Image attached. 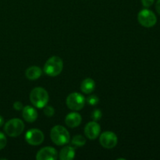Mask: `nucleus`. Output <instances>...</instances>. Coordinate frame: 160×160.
I'll use <instances>...</instances> for the list:
<instances>
[{
  "instance_id": "9b49d317",
  "label": "nucleus",
  "mask_w": 160,
  "mask_h": 160,
  "mask_svg": "<svg viewBox=\"0 0 160 160\" xmlns=\"http://www.w3.org/2000/svg\"><path fill=\"white\" fill-rule=\"evenodd\" d=\"M22 116L24 120L28 123H33L38 118V112L34 107L26 106L22 109Z\"/></svg>"
},
{
  "instance_id": "4468645a",
  "label": "nucleus",
  "mask_w": 160,
  "mask_h": 160,
  "mask_svg": "<svg viewBox=\"0 0 160 160\" xmlns=\"http://www.w3.org/2000/svg\"><path fill=\"white\" fill-rule=\"evenodd\" d=\"M58 155L61 160H71L75 157V149L73 146L67 145L62 148Z\"/></svg>"
},
{
  "instance_id": "f03ea898",
  "label": "nucleus",
  "mask_w": 160,
  "mask_h": 160,
  "mask_svg": "<svg viewBox=\"0 0 160 160\" xmlns=\"http://www.w3.org/2000/svg\"><path fill=\"white\" fill-rule=\"evenodd\" d=\"M63 69V62L59 56H52L46 61L44 66V73L50 77H56Z\"/></svg>"
},
{
  "instance_id": "a211bd4d",
  "label": "nucleus",
  "mask_w": 160,
  "mask_h": 160,
  "mask_svg": "<svg viewBox=\"0 0 160 160\" xmlns=\"http://www.w3.org/2000/svg\"><path fill=\"white\" fill-rule=\"evenodd\" d=\"M44 108H45V109H44V113H45V115L46 116V117H51L54 115L55 109H53V107H52V106H47L46 105Z\"/></svg>"
},
{
  "instance_id": "6ab92c4d",
  "label": "nucleus",
  "mask_w": 160,
  "mask_h": 160,
  "mask_svg": "<svg viewBox=\"0 0 160 160\" xmlns=\"http://www.w3.org/2000/svg\"><path fill=\"white\" fill-rule=\"evenodd\" d=\"M102 113L100 109H95L92 112V118L93 119L94 121H98L102 118Z\"/></svg>"
},
{
  "instance_id": "423d86ee",
  "label": "nucleus",
  "mask_w": 160,
  "mask_h": 160,
  "mask_svg": "<svg viewBox=\"0 0 160 160\" xmlns=\"http://www.w3.org/2000/svg\"><path fill=\"white\" fill-rule=\"evenodd\" d=\"M138 20L142 26L145 28H152L156 25L157 18L152 11L144 9L138 14Z\"/></svg>"
},
{
  "instance_id": "0eeeda50",
  "label": "nucleus",
  "mask_w": 160,
  "mask_h": 160,
  "mask_svg": "<svg viewBox=\"0 0 160 160\" xmlns=\"http://www.w3.org/2000/svg\"><path fill=\"white\" fill-rule=\"evenodd\" d=\"M99 142L103 148L110 149L117 145L118 138L115 133L112 131H105L100 135Z\"/></svg>"
},
{
  "instance_id": "b1692460",
  "label": "nucleus",
  "mask_w": 160,
  "mask_h": 160,
  "mask_svg": "<svg viewBox=\"0 0 160 160\" xmlns=\"http://www.w3.org/2000/svg\"><path fill=\"white\" fill-rule=\"evenodd\" d=\"M3 123H4V119L2 118V116H0V127H1Z\"/></svg>"
},
{
  "instance_id": "dca6fc26",
  "label": "nucleus",
  "mask_w": 160,
  "mask_h": 160,
  "mask_svg": "<svg viewBox=\"0 0 160 160\" xmlns=\"http://www.w3.org/2000/svg\"><path fill=\"white\" fill-rule=\"evenodd\" d=\"M86 140L84 138V137H83L82 135H78L74 136L73 138V139L71 140V145H73L75 148H78V147H82L85 145Z\"/></svg>"
},
{
  "instance_id": "412c9836",
  "label": "nucleus",
  "mask_w": 160,
  "mask_h": 160,
  "mask_svg": "<svg viewBox=\"0 0 160 160\" xmlns=\"http://www.w3.org/2000/svg\"><path fill=\"white\" fill-rule=\"evenodd\" d=\"M13 108L14 109H16L17 111H20V110H22L23 108V104H22L21 102H15L13 103Z\"/></svg>"
},
{
  "instance_id": "aec40b11",
  "label": "nucleus",
  "mask_w": 160,
  "mask_h": 160,
  "mask_svg": "<svg viewBox=\"0 0 160 160\" xmlns=\"http://www.w3.org/2000/svg\"><path fill=\"white\" fill-rule=\"evenodd\" d=\"M6 143H7V140L3 133L0 132V150L3 149L6 147Z\"/></svg>"
},
{
  "instance_id": "1a4fd4ad",
  "label": "nucleus",
  "mask_w": 160,
  "mask_h": 160,
  "mask_svg": "<svg viewBox=\"0 0 160 160\" xmlns=\"http://www.w3.org/2000/svg\"><path fill=\"white\" fill-rule=\"evenodd\" d=\"M58 158V152L52 147H45L39 150L36 156L38 160H56Z\"/></svg>"
},
{
  "instance_id": "6e6552de",
  "label": "nucleus",
  "mask_w": 160,
  "mask_h": 160,
  "mask_svg": "<svg viewBox=\"0 0 160 160\" xmlns=\"http://www.w3.org/2000/svg\"><path fill=\"white\" fill-rule=\"evenodd\" d=\"M45 139L43 132L38 129H31L26 133L25 140L31 145H39Z\"/></svg>"
},
{
  "instance_id": "f257e3e1",
  "label": "nucleus",
  "mask_w": 160,
  "mask_h": 160,
  "mask_svg": "<svg viewBox=\"0 0 160 160\" xmlns=\"http://www.w3.org/2000/svg\"><path fill=\"white\" fill-rule=\"evenodd\" d=\"M49 96L45 88L41 87L35 88L30 93V101L35 107L42 109L48 103Z\"/></svg>"
},
{
  "instance_id": "9d476101",
  "label": "nucleus",
  "mask_w": 160,
  "mask_h": 160,
  "mask_svg": "<svg viewBox=\"0 0 160 160\" xmlns=\"http://www.w3.org/2000/svg\"><path fill=\"white\" fill-rule=\"evenodd\" d=\"M101 131V127L96 121H92L88 123L84 128V134L88 138L91 140L97 138Z\"/></svg>"
},
{
  "instance_id": "7ed1b4c3",
  "label": "nucleus",
  "mask_w": 160,
  "mask_h": 160,
  "mask_svg": "<svg viewBox=\"0 0 160 160\" xmlns=\"http://www.w3.org/2000/svg\"><path fill=\"white\" fill-rule=\"evenodd\" d=\"M50 137L53 143L59 146L67 144L70 139L69 131L61 125H56L52 128Z\"/></svg>"
},
{
  "instance_id": "ddd939ff",
  "label": "nucleus",
  "mask_w": 160,
  "mask_h": 160,
  "mask_svg": "<svg viewBox=\"0 0 160 160\" xmlns=\"http://www.w3.org/2000/svg\"><path fill=\"white\" fill-rule=\"evenodd\" d=\"M42 74V70L39 67L37 66H32L30 67L29 68L27 69L25 72L27 78L31 81H35L38 80Z\"/></svg>"
},
{
  "instance_id": "5701e85b",
  "label": "nucleus",
  "mask_w": 160,
  "mask_h": 160,
  "mask_svg": "<svg viewBox=\"0 0 160 160\" xmlns=\"http://www.w3.org/2000/svg\"><path fill=\"white\" fill-rule=\"evenodd\" d=\"M156 11L158 12V13L160 15V0H157V2H156Z\"/></svg>"
},
{
  "instance_id": "20e7f679",
  "label": "nucleus",
  "mask_w": 160,
  "mask_h": 160,
  "mask_svg": "<svg viewBox=\"0 0 160 160\" xmlns=\"http://www.w3.org/2000/svg\"><path fill=\"white\" fill-rule=\"evenodd\" d=\"M24 130V123L20 119L14 118L7 121L5 124L4 131L9 137H18Z\"/></svg>"
},
{
  "instance_id": "39448f33",
  "label": "nucleus",
  "mask_w": 160,
  "mask_h": 160,
  "mask_svg": "<svg viewBox=\"0 0 160 160\" xmlns=\"http://www.w3.org/2000/svg\"><path fill=\"white\" fill-rule=\"evenodd\" d=\"M66 104L67 107L71 110L79 111L84 108L85 104V98L81 94L73 92L67 96Z\"/></svg>"
},
{
  "instance_id": "f3484780",
  "label": "nucleus",
  "mask_w": 160,
  "mask_h": 160,
  "mask_svg": "<svg viewBox=\"0 0 160 160\" xmlns=\"http://www.w3.org/2000/svg\"><path fill=\"white\" fill-rule=\"evenodd\" d=\"M85 101L87 102L88 104H89L90 106H95V105L99 102V98H98V97L97 96V95H92L88 97L87 99H86Z\"/></svg>"
},
{
  "instance_id": "4be33fe9",
  "label": "nucleus",
  "mask_w": 160,
  "mask_h": 160,
  "mask_svg": "<svg viewBox=\"0 0 160 160\" xmlns=\"http://www.w3.org/2000/svg\"><path fill=\"white\" fill-rule=\"evenodd\" d=\"M155 0H142V3L145 8H148L154 3Z\"/></svg>"
},
{
  "instance_id": "f8f14e48",
  "label": "nucleus",
  "mask_w": 160,
  "mask_h": 160,
  "mask_svg": "<svg viewBox=\"0 0 160 160\" xmlns=\"http://www.w3.org/2000/svg\"><path fill=\"white\" fill-rule=\"evenodd\" d=\"M82 121V118L81 116L78 112H70V113L67 114V117L65 118V123L69 128H77L79 126Z\"/></svg>"
},
{
  "instance_id": "2eb2a0df",
  "label": "nucleus",
  "mask_w": 160,
  "mask_h": 160,
  "mask_svg": "<svg viewBox=\"0 0 160 160\" xmlns=\"http://www.w3.org/2000/svg\"><path fill=\"white\" fill-rule=\"evenodd\" d=\"M95 82L92 78H86L82 81L81 85V90L85 94H90L95 90Z\"/></svg>"
}]
</instances>
